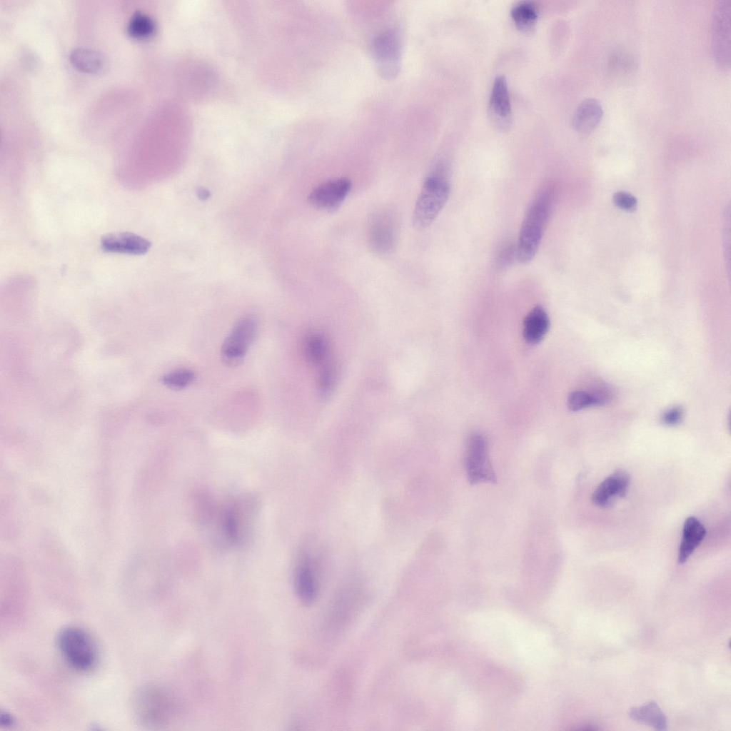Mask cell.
<instances>
[{"label": "cell", "mask_w": 731, "mask_h": 731, "mask_svg": "<svg viewBox=\"0 0 731 731\" xmlns=\"http://www.w3.org/2000/svg\"><path fill=\"white\" fill-rule=\"evenodd\" d=\"M630 483L629 474L623 470H617L604 479L594 491L592 500L598 506L608 508L617 498L625 496Z\"/></svg>", "instance_id": "cell-14"}, {"label": "cell", "mask_w": 731, "mask_h": 731, "mask_svg": "<svg viewBox=\"0 0 731 731\" xmlns=\"http://www.w3.org/2000/svg\"><path fill=\"white\" fill-rule=\"evenodd\" d=\"M154 26L152 20L141 12L133 14L128 23V34L136 39H143L152 34Z\"/></svg>", "instance_id": "cell-21"}, {"label": "cell", "mask_w": 731, "mask_h": 731, "mask_svg": "<svg viewBox=\"0 0 731 731\" xmlns=\"http://www.w3.org/2000/svg\"><path fill=\"white\" fill-rule=\"evenodd\" d=\"M1 723L2 724L4 723V725H6L11 722V717H9V715H6V714L1 715Z\"/></svg>", "instance_id": "cell-29"}, {"label": "cell", "mask_w": 731, "mask_h": 731, "mask_svg": "<svg viewBox=\"0 0 731 731\" xmlns=\"http://www.w3.org/2000/svg\"><path fill=\"white\" fill-rule=\"evenodd\" d=\"M151 246L147 239L130 232L110 233L101 239V248L107 253L143 255Z\"/></svg>", "instance_id": "cell-13"}, {"label": "cell", "mask_w": 731, "mask_h": 731, "mask_svg": "<svg viewBox=\"0 0 731 731\" xmlns=\"http://www.w3.org/2000/svg\"><path fill=\"white\" fill-rule=\"evenodd\" d=\"M70 61L75 68L89 74L99 73L104 66L102 55L87 48L75 49L70 55Z\"/></svg>", "instance_id": "cell-19"}, {"label": "cell", "mask_w": 731, "mask_h": 731, "mask_svg": "<svg viewBox=\"0 0 731 731\" xmlns=\"http://www.w3.org/2000/svg\"><path fill=\"white\" fill-rule=\"evenodd\" d=\"M601 405H603L602 402L593 393L585 390L573 391L568 398V406L572 411H578L590 406Z\"/></svg>", "instance_id": "cell-24"}, {"label": "cell", "mask_w": 731, "mask_h": 731, "mask_svg": "<svg viewBox=\"0 0 731 731\" xmlns=\"http://www.w3.org/2000/svg\"><path fill=\"white\" fill-rule=\"evenodd\" d=\"M398 235L399 220L393 209L379 208L370 215L367 227V241L374 253H391L396 247Z\"/></svg>", "instance_id": "cell-5"}, {"label": "cell", "mask_w": 731, "mask_h": 731, "mask_svg": "<svg viewBox=\"0 0 731 731\" xmlns=\"http://www.w3.org/2000/svg\"><path fill=\"white\" fill-rule=\"evenodd\" d=\"M316 560L310 553L303 551L298 557L294 573V585L299 600L304 605L312 604L317 598L318 581Z\"/></svg>", "instance_id": "cell-11"}, {"label": "cell", "mask_w": 731, "mask_h": 731, "mask_svg": "<svg viewBox=\"0 0 731 731\" xmlns=\"http://www.w3.org/2000/svg\"><path fill=\"white\" fill-rule=\"evenodd\" d=\"M465 465L471 484L495 482V475L488 458L487 440L482 434L474 433L468 437Z\"/></svg>", "instance_id": "cell-8"}, {"label": "cell", "mask_w": 731, "mask_h": 731, "mask_svg": "<svg viewBox=\"0 0 731 731\" xmlns=\"http://www.w3.org/2000/svg\"><path fill=\"white\" fill-rule=\"evenodd\" d=\"M705 528L695 517L687 518L683 525L678 550L679 563H685L705 536Z\"/></svg>", "instance_id": "cell-16"}, {"label": "cell", "mask_w": 731, "mask_h": 731, "mask_svg": "<svg viewBox=\"0 0 731 731\" xmlns=\"http://www.w3.org/2000/svg\"><path fill=\"white\" fill-rule=\"evenodd\" d=\"M730 28L731 1L720 0L712 16V51L716 64L724 69L730 66Z\"/></svg>", "instance_id": "cell-6"}, {"label": "cell", "mask_w": 731, "mask_h": 731, "mask_svg": "<svg viewBox=\"0 0 731 731\" xmlns=\"http://www.w3.org/2000/svg\"><path fill=\"white\" fill-rule=\"evenodd\" d=\"M629 715L635 721L647 724L656 730H665L667 717L659 705L654 701L638 707H632Z\"/></svg>", "instance_id": "cell-18"}, {"label": "cell", "mask_w": 731, "mask_h": 731, "mask_svg": "<svg viewBox=\"0 0 731 731\" xmlns=\"http://www.w3.org/2000/svg\"><path fill=\"white\" fill-rule=\"evenodd\" d=\"M489 118L499 129L506 130L511 123L512 110L508 84L503 76L495 78L490 96Z\"/></svg>", "instance_id": "cell-12"}, {"label": "cell", "mask_w": 731, "mask_h": 731, "mask_svg": "<svg viewBox=\"0 0 731 731\" xmlns=\"http://www.w3.org/2000/svg\"><path fill=\"white\" fill-rule=\"evenodd\" d=\"M305 351L308 359L314 363L321 362L327 353V344L320 334L311 333L306 336Z\"/></svg>", "instance_id": "cell-22"}, {"label": "cell", "mask_w": 731, "mask_h": 731, "mask_svg": "<svg viewBox=\"0 0 731 731\" xmlns=\"http://www.w3.org/2000/svg\"><path fill=\"white\" fill-rule=\"evenodd\" d=\"M58 648L64 660L79 672H89L96 665L98 654L94 641L83 629L68 626L57 636Z\"/></svg>", "instance_id": "cell-4"}, {"label": "cell", "mask_w": 731, "mask_h": 731, "mask_svg": "<svg viewBox=\"0 0 731 731\" xmlns=\"http://www.w3.org/2000/svg\"><path fill=\"white\" fill-rule=\"evenodd\" d=\"M552 193L544 191L528 208L521 225L516 244L517 258L529 263L536 255L550 216Z\"/></svg>", "instance_id": "cell-3"}, {"label": "cell", "mask_w": 731, "mask_h": 731, "mask_svg": "<svg viewBox=\"0 0 731 731\" xmlns=\"http://www.w3.org/2000/svg\"><path fill=\"white\" fill-rule=\"evenodd\" d=\"M612 199L617 207L625 211L632 212L637 208V201L634 196L629 193L616 192L614 193Z\"/></svg>", "instance_id": "cell-26"}, {"label": "cell", "mask_w": 731, "mask_h": 731, "mask_svg": "<svg viewBox=\"0 0 731 731\" xmlns=\"http://www.w3.org/2000/svg\"><path fill=\"white\" fill-rule=\"evenodd\" d=\"M132 708L142 725L161 728L168 725L173 718L176 702L173 695L164 687L148 685L136 692Z\"/></svg>", "instance_id": "cell-2"}, {"label": "cell", "mask_w": 731, "mask_h": 731, "mask_svg": "<svg viewBox=\"0 0 731 731\" xmlns=\"http://www.w3.org/2000/svg\"><path fill=\"white\" fill-rule=\"evenodd\" d=\"M603 116V109L600 103L595 99H586L580 103L574 112L573 126L576 131L588 134L598 126Z\"/></svg>", "instance_id": "cell-15"}, {"label": "cell", "mask_w": 731, "mask_h": 731, "mask_svg": "<svg viewBox=\"0 0 731 731\" xmlns=\"http://www.w3.org/2000/svg\"><path fill=\"white\" fill-rule=\"evenodd\" d=\"M257 330L258 321L253 316H245L237 321L221 347V358L226 366L241 363Z\"/></svg>", "instance_id": "cell-7"}, {"label": "cell", "mask_w": 731, "mask_h": 731, "mask_svg": "<svg viewBox=\"0 0 731 731\" xmlns=\"http://www.w3.org/2000/svg\"><path fill=\"white\" fill-rule=\"evenodd\" d=\"M198 196L202 197L203 199L207 198L208 197V191L202 189L201 191H199Z\"/></svg>", "instance_id": "cell-30"}, {"label": "cell", "mask_w": 731, "mask_h": 731, "mask_svg": "<svg viewBox=\"0 0 731 731\" xmlns=\"http://www.w3.org/2000/svg\"><path fill=\"white\" fill-rule=\"evenodd\" d=\"M515 257H517L516 245L511 242L504 243L495 254V265L498 268H504L511 263Z\"/></svg>", "instance_id": "cell-25"}, {"label": "cell", "mask_w": 731, "mask_h": 731, "mask_svg": "<svg viewBox=\"0 0 731 731\" xmlns=\"http://www.w3.org/2000/svg\"><path fill=\"white\" fill-rule=\"evenodd\" d=\"M683 416V409L681 406H674L665 411L662 416V422L667 425H675L680 423Z\"/></svg>", "instance_id": "cell-28"}, {"label": "cell", "mask_w": 731, "mask_h": 731, "mask_svg": "<svg viewBox=\"0 0 731 731\" xmlns=\"http://www.w3.org/2000/svg\"><path fill=\"white\" fill-rule=\"evenodd\" d=\"M334 374L331 367L328 365L324 366L321 372L319 378V388L323 395L328 394L333 383Z\"/></svg>", "instance_id": "cell-27"}, {"label": "cell", "mask_w": 731, "mask_h": 731, "mask_svg": "<svg viewBox=\"0 0 731 731\" xmlns=\"http://www.w3.org/2000/svg\"><path fill=\"white\" fill-rule=\"evenodd\" d=\"M351 188V182L348 178H332L316 187L309 194L308 201L316 208L332 211L341 205Z\"/></svg>", "instance_id": "cell-10"}, {"label": "cell", "mask_w": 731, "mask_h": 731, "mask_svg": "<svg viewBox=\"0 0 731 731\" xmlns=\"http://www.w3.org/2000/svg\"><path fill=\"white\" fill-rule=\"evenodd\" d=\"M373 52L380 75L392 79L400 68L401 46L398 33L387 29L379 33L373 41Z\"/></svg>", "instance_id": "cell-9"}, {"label": "cell", "mask_w": 731, "mask_h": 731, "mask_svg": "<svg viewBox=\"0 0 731 731\" xmlns=\"http://www.w3.org/2000/svg\"><path fill=\"white\" fill-rule=\"evenodd\" d=\"M446 166L440 162L425 178L418 196L412 217L418 230L428 227L445 206L450 194Z\"/></svg>", "instance_id": "cell-1"}, {"label": "cell", "mask_w": 731, "mask_h": 731, "mask_svg": "<svg viewBox=\"0 0 731 731\" xmlns=\"http://www.w3.org/2000/svg\"><path fill=\"white\" fill-rule=\"evenodd\" d=\"M550 327L546 311L540 306L533 308L523 321V334L527 343L536 344L542 341Z\"/></svg>", "instance_id": "cell-17"}, {"label": "cell", "mask_w": 731, "mask_h": 731, "mask_svg": "<svg viewBox=\"0 0 731 731\" xmlns=\"http://www.w3.org/2000/svg\"><path fill=\"white\" fill-rule=\"evenodd\" d=\"M195 374L193 370L187 368H181L170 372L162 378L163 383L168 388L174 390H181L188 386L194 380Z\"/></svg>", "instance_id": "cell-23"}, {"label": "cell", "mask_w": 731, "mask_h": 731, "mask_svg": "<svg viewBox=\"0 0 731 731\" xmlns=\"http://www.w3.org/2000/svg\"><path fill=\"white\" fill-rule=\"evenodd\" d=\"M511 16L516 26L529 32L533 29L538 19L537 10L531 1H521L511 9Z\"/></svg>", "instance_id": "cell-20"}]
</instances>
